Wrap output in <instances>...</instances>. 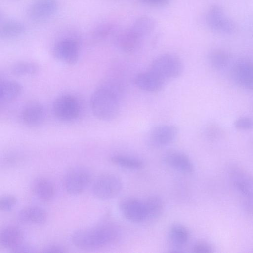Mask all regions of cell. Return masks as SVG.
<instances>
[{"label":"cell","mask_w":253,"mask_h":253,"mask_svg":"<svg viewBox=\"0 0 253 253\" xmlns=\"http://www.w3.org/2000/svg\"><path fill=\"white\" fill-rule=\"evenodd\" d=\"M120 238L119 227L112 222H105L74 232L71 241L78 248L94 250L115 244Z\"/></svg>","instance_id":"obj_1"},{"label":"cell","mask_w":253,"mask_h":253,"mask_svg":"<svg viewBox=\"0 0 253 253\" xmlns=\"http://www.w3.org/2000/svg\"><path fill=\"white\" fill-rule=\"evenodd\" d=\"M110 160L114 164L127 169H139L144 166L142 160L130 156L117 154L113 155Z\"/></svg>","instance_id":"obj_27"},{"label":"cell","mask_w":253,"mask_h":253,"mask_svg":"<svg viewBox=\"0 0 253 253\" xmlns=\"http://www.w3.org/2000/svg\"><path fill=\"white\" fill-rule=\"evenodd\" d=\"M228 177L233 189L240 200L253 198V175L236 164L227 169Z\"/></svg>","instance_id":"obj_4"},{"label":"cell","mask_w":253,"mask_h":253,"mask_svg":"<svg viewBox=\"0 0 253 253\" xmlns=\"http://www.w3.org/2000/svg\"><path fill=\"white\" fill-rule=\"evenodd\" d=\"M22 90V85L14 80H5L0 84V101L7 103L15 100Z\"/></svg>","instance_id":"obj_23"},{"label":"cell","mask_w":253,"mask_h":253,"mask_svg":"<svg viewBox=\"0 0 253 253\" xmlns=\"http://www.w3.org/2000/svg\"><path fill=\"white\" fill-rule=\"evenodd\" d=\"M17 203V199L14 196L3 195L0 198V209L3 211H9L13 209Z\"/></svg>","instance_id":"obj_30"},{"label":"cell","mask_w":253,"mask_h":253,"mask_svg":"<svg viewBox=\"0 0 253 253\" xmlns=\"http://www.w3.org/2000/svg\"><path fill=\"white\" fill-rule=\"evenodd\" d=\"M120 178L113 173H104L98 176L93 183V195L101 200H109L117 197L122 189Z\"/></svg>","instance_id":"obj_6"},{"label":"cell","mask_w":253,"mask_h":253,"mask_svg":"<svg viewBox=\"0 0 253 253\" xmlns=\"http://www.w3.org/2000/svg\"><path fill=\"white\" fill-rule=\"evenodd\" d=\"M192 250L196 253H211L214 252L212 246L209 243L203 241L196 243Z\"/></svg>","instance_id":"obj_32"},{"label":"cell","mask_w":253,"mask_h":253,"mask_svg":"<svg viewBox=\"0 0 253 253\" xmlns=\"http://www.w3.org/2000/svg\"><path fill=\"white\" fill-rule=\"evenodd\" d=\"M33 192L37 198L42 201L51 200L55 194V188L53 182L44 177L36 179L32 183Z\"/></svg>","instance_id":"obj_20"},{"label":"cell","mask_w":253,"mask_h":253,"mask_svg":"<svg viewBox=\"0 0 253 253\" xmlns=\"http://www.w3.org/2000/svg\"><path fill=\"white\" fill-rule=\"evenodd\" d=\"M92 180V174L87 168L76 166L71 168L65 174L63 186L67 193L79 195L83 192Z\"/></svg>","instance_id":"obj_5"},{"label":"cell","mask_w":253,"mask_h":253,"mask_svg":"<svg viewBox=\"0 0 253 253\" xmlns=\"http://www.w3.org/2000/svg\"><path fill=\"white\" fill-rule=\"evenodd\" d=\"M12 252L14 253H33L36 251L32 247L22 244Z\"/></svg>","instance_id":"obj_37"},{"label":"cell","mask_w":253,"mask_h":253,"mask_svg":"<svg viewBox=\"0 0 253 253\" xmlns=\"http://www.w3.org/2000/svg\"><path fill=\"white\" fill-rule=\"evenodd\" d=\"M18 218L22 223L35 225L44 224L47 220L46 211L38 206H28L21 209Z\"/></svg>","instance_id":"obj_17"},{"label":"cell","mask_w":253,"mask_h":253,"mask_svg":"<svg viewBox=\"0 0 253 253\" xmlns=\"http://www.w3.org/2000/svg\"><path fill=\"white\" fill-rule=\"evenodd\" d=\"M121 92V86L114 81H108L96 88L90 100L94 116L103 121L114 119L120 112Z\"/></svg>","instance_id":"obj_2"},{"label":"cell","mask_w":253,"mask_h":253,"mask_svg":"<svg viewBox=\"0 0 253 253\" xmlns=\"http://www.w3.org/2000/svg\"><path fill=\"white\" fill-rule=\"evenodd\" d=\"M165 163L170 167L184 173H191L194 167L190 158L184 153L178 150L167 152L163 158Z\"/></svg>","instance_id":"obj_16"},{"label":"cell","mask_w":253,"mask_h":253,"mask_svg":"<svg viewBox=\"0 0 253 253\" xmlns=\"http://www.w3.org/2000/svg\"><path fill=\"white\" fill-rule=\"evenodd\" d=\"M25 31V25L20 21L6 20L0 24V36L3 39L13 38L22 35Z\"/></svg>","instance_id":"obj_24"},{"label":"cell","mask_w":253,"mask_h":253,"mask_svg":"<svg viewBox=\"0 0 253 253\" xmlns=\"http://www.w3.org/2000/svg\"></svg>","instance_id":"obj_40"},{"label":"cell","mask_w":253,"mask_h":253,"mask_svg":"<svg viewBox=\"0 0 253 253\" xmlns=\"http://www.w3.org/2000/svg\"><path fill=\"white\" fill-rule=\"evenodd\" d=\"M149 69L166 81L179 77L183 72V65L182 61L176 55L166 53L155 58Z\"/></svg>","instance_id":"obj_3"},{"label":"cell","mask_w":253,"mask_h":253,"mask_svg":"<svg viewBox=\"0 0 253 253\" xmlns=\"http://www.w3.org/2000/svg\"><path fill=\"white\" fill-rule=\"evenodd\" d=\"M252 32L253 34V18L252 19Z\"/></svg>","instance_id":"obj_39"},{"label":"cell","mask_w":253,"mask_h":253,"mask_svg":"<svg viewBox=\"0 0 253 253\" xmlns=\"http://www.w3.org/2000/svg\"><path fill=\"white\" fill-rule=\"evenodd\" d=\"M140 1L152 5L162 6L167 4L169 0H139Z\"/></svg>","instance_id":"obj_38"},{"label":"cell","mask_w":253,"mask_h":253,"mask_svg":"<svg viewBox=\"0 0 253 253\" xmlns=\"http://www.w3.org/2000/svg\"><path fill=\"white\" fill-rule=\"evenodd\" d=\"M190 238V233L188 229L183 225L175 224L170 228L168 238L174 252H181Z\"/></svg>","instance_id":"obj_19"},{"label":"cell","mask_w":253,"mask_h":253,"mask_svg":"<svg viewBox=\"0 0 253 253\" xmlns=\"http://www.w3.org/2000/svg\"><path fill=\"white\" fill-rule=\"evenodd\" d=\"M19 161V157L15 154H10L5 156L2 163L5 166H12Z\"/></svg>","instance_id":"obj_36"},{"label":"cell","mask_w":253,"mask_h":253,"mask_svg":"<svg viewBox=\"0 0 253 253\" xmlns=\"http://www.w3.org/2000/svg\"><path fill=\"white\" fill-rule=\"evenodd\" d=\"M243 210L248 215L253 216V198L240 200Z\"/></svg>","instance_id":"obj_34"},{"label":"cell","mask_w":253,"mask_h":253,"mask_svg":"<svg viewBox=\"0 0 253 253\" xmlns=\"http://www.w3.org/2000/svg\"><path fill=\"white\" fill-rule=\"evenodd\" d=\"M46 111L41 103L33 101L28 103L22 109L20 118L22 123L29 126H37L43 122Z\"/></svg>","instance_id":"obj_15"},{"label":"cell","mask_w":253,"mask_h":253,"mask_svg":"<svg viewBox=\"0 0 253 253\" xmlns=\"http://www.w3.org/2000/svg\"><path fill=\"white\" fill-rule=\"evenodd\" d=\"M58 9L56 0H34L29 5L27 12L30 19L39 22L54 15Z\"/></svg>","instance_id":"obj_13"},{"label":"cell","mask_w":253,"mask_h":253,"mask_svg":"<svg viewBox=\"0 0 253 253\" xmlns=\"http://www.w3.org/2000/svg\"><path fill=\"white\" fill-rule=\"evenodd\" d=\"M231 59V56L227 51L220 49L211 51L208 55L209 64L216 70L223 69L227 67Z\"/></svg>","instance_id":"obj_25"},{"label":"cell","mask_w":253,"mask_h":253,"mask_svg":"<svg viewBox=\"0 0 253 253\" xmlns=\"http://www.w3.org/2000/svg\"><path fill=\"white\" fill-rule=\"evenodd\" d=\"M155 26V21L148 16L137 18L129 28L143 39L150 34Z\"/></svg>","instance_id":"obj_26"},{"label":"cell","mask_w":253,"mask_h":253,"mask_svg":"<svg viewBox=\"0 0 253 253\" xmlns=\"http://www.w3.org/2000/svg\"><path fill=\"white\" fill-rule=\"evenodd\" d=\"M165 82L150 69L137 74L134 78V83L138 88L149 92L160 91L164 87Z\"/></svg>","instance_id":"obj_14"},{"label":"cell","mask_w":253,"mask_h":253,"mask_svg":"<svg viewBox=\"0 0 253 253\" xmlns=\"http://www.w3.org/2000/svg\"><path fill=\"white\" fill-rule=\"evenodd\" d=\"M143 39L128 28L118 36L117 42L121 50L130 52L139 47Z\"/></svg>","instance_id":"obj_22"},{"label":"cell","mask_w":253,"mask_h":253,"mask_svg":"<svg viewBox=\"0 0 253 253\" xmlns=\"http://www.w3.org/2000/svg\"><path fill=\"white\" fill-rule=\"evenodd\" d=\"M119 207L122 215L127 220L134 223L145 221L146 212L144 201L128 197L122 200Z\"/></svg>","instance_id":"obj_11"},{"label":"cell","mask_w":253,"mask_h":253,"mask_svg":"<svg viewBox=\"0 0 253 253\" xmlns=\"http://www.w3.org/2000/svg\"><path fill=\"white\" fill-rule=\"evenodd\" d=\"M146 219L145 222H151L157 220L164 211V203L162 199L157 195L149 196L144 201Z\"/></svg>","instance_id":"obj_21"},{"label":"cell","mask_w":253,"mask_h":253,"mask_svg":"<svg viewBox=\"0 0 253 253\" xmlns=\"http://www.w3.org/2000/svg\"><path fill=\"white\" fill-rule=\"evenodd\" d=\"M206 22L211 30L222 34H231L236 30L234 22L218 5H213L208 9L206 14Z\"/></svg>","instance_id":"obj_8"},{"label":"cell","mask_w":253,"mask_h":253,"mask_svg":"<svg viewBox=\"0 0 253 253\" xmlns=\"http://www.w3.org/2000/svg\"><path fill=\"white\" fill-rule=\"evenodd\" d=\"M24 234L18 227L8 225L0 231V243L3 247L14 250L23 242Z\"/></svg>","instance_id":"obj_18"},{"label":"cell","mask_w":253,"mask_h":253,"mask_svg":"<svg viewBox=\"0 0 253 253\" xmlns=\"http://www.w3.org/2000/svg\"><path fill=\"white\" fill-rule=\"evenodd\" d=\"M80 47L78 41L72 37L62 38L54 44L52 49L54 57L67 64H75L78 60Z\"/></svg>","instance_id":"obj_9"},{"label":"cell","mask_w":253,"mask_h":253,"mask_svg":"<svg viewBox=\"0 0 253 253\" xmlns=\"http://www.w3.org/2000/svg\"><path fill=\"white\" fill-rule=\"evenodd\" d=\"M38 64L30 61H20L13 64L10 70L12 74L17 76H32L39 71Z\"/></svg>","instance_id":"obj_28"},{"label":"cell","mask_w":253,"mask_h":253,"mask_svg":"<svg viewBox=\"0 0 253 253\" xmlns=\"http://www.w3.org/2000/svg\"><path fill=\"white\" fill-rule=\"evenodd\" d=\"M177 134V128L174 125H159L153 128L149 132L147 139L148 143L154 148L165 147L172 143Z\"/></svg>","instance_id":"obj_12"},{"label":"cell","mask_w":253,"mask_h":253,"mask_svg":"<svg viewBox=\"0 0 253 253\" xmlns=\"http://www.w3.org/2000/svg\"><path fill=\"white\" fill-rule=\"evenodd\" d=\"M115 27L112 24H102L96 27L93 32V36L96 39L103 40L115 32Z\"/></svg>","instance_id":"obj_29"},{"label":"cell","mask_w":253,"mask_h":253,"mask_svg":"<svg viewBox=\"0 0 253 253\" xmlns=\"http://www.w3.org/2000/svg\"><path fill=\"white\" fill-rule=\"evenodd\" d=\"M44 253H66L67 252L66 248L58 244H49L42 249Z\"/></svg>","instance_id":"obj_35"},{"label":"cell","mask_w":253,"mask_h":253,"mask_svg":"<svg viewBox=\"0 0 253 253\" xmlns=\"http://www.w3.org/2000/svg\"><path fill=\"white\" fill-rule=\"evenodd\" d=\"M221 128L216 125L211 124L208 125L205 128V133L207 137L210 139H214L221 136L222 133Z\"/></svg>","instance_id":"obj_33"},{"label":"cell","mask_w":253,"mask_h":253,"mask_svg":"<svg viewBox=\"0 0 253 253\" xmlns=\"http://www.w3.org/2000/svg\"><path fill=\"white\" fill-rule=\"evenodd\" d=\"M235 127L240 130L249 131L253 129V119L248 117H241L234 124Z\"/></svg>","instance_id":"obj_31"},{"label":"cell","mask_w":253,"mask_h":253,"mask_svg":"<svg viewBox=\"0 0 253 253\" xmlns=\"http://www.w3.org/2000/svg\"><path fill=\"white\" fill-rule=\"evenodd\" d=\"M231 77L241 87L253 92V62L247 59L237 61L232 66Z\"/></svg>","instance_id":"obj_10"},{"label":"cell","mask_w":253,"mask_h":253,"mask_svg":"<svg viewBox=\"0 0 253 253\" xmlns=\"http://www.w3.org/2000/svg\"><path fill=\"white\" fill-rule=\"evenodd\" d=\"M54 116L59 120L71 122L80 113V105L77 99L70 94H62L57 97L52 105Z\"/></svg>","instance_id":"obj_7"}]
</instances>
